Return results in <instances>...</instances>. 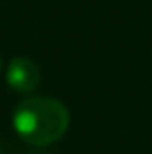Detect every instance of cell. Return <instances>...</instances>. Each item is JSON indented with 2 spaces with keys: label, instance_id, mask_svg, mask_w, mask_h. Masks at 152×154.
I'll list each match as a JSON object with an SVG mask.
<instances>
[{
  "label": "cell",
  "instance_id": "cell-1",
  "mask_svg": "<svg viewBox=\"0 0 152 154\" xmlns=\"http://www.w3.org/2000/svg\"><path fill=\"white\" fill-rule=\"evenodd\" d=\"M14 131L33 146H49L62 139L70 125V113L62 102L49 96H29L12 113Z\"/></svg>",
  "mask_w": 152,
  "mask_h": 154
},
{
  "label": "cell",
  "instance_id": "cell-2",
  "mask_svg": "<svg viewBox=\"0 0 152 154\" xmlns=\"http://www.w3.org/2000/svg\"><path fill=\"white\" fill-rule=\"evenodd\" d=\"M6 82L18 94H33L41 82L39 66L27 57H16L10 60L6 70Z\"/></svg>",
  "mask_w": 152,
  "mask_h": 154
},
{
  "label": "cell",
  "instance_id": "cell-3",
  "mask_svg": "<svg viewBox=\"0 0 152 154\" xmlns=\"http://www.w3.org/2000/svg\"><path fill=\"white\" fill-rule=\"evenodd\" d=\"M0 68H2V57H0Z\"/></svg>",
  "mask_w": 152,
  "mask_h": 154
},
{
  "label": "cell",
  "instance_id": "cell-4",
  "mask_svg": "<svg viewBox=\"0 0 152 154\" xmlns=\"http://www.w3.org/2000/svg\"><path fill=\"white\" fill-rule=\"evenodd\" d=\"M0 154H4V152H2V148H0Z\"/></svg>",
  "mask_w": 152,
  "mask_h": 154
}]
</instances>
